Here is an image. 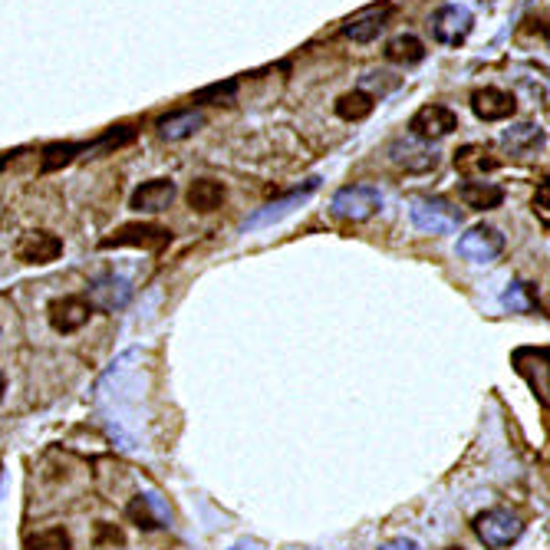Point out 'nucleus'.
<instances>
[{
  "label": "nucleus",
  "mask_w": 550,
  "mask_h": 550,
  "mask_svg": "<svg viewBox=\"0 0 550 550\" xmlns=\"http://www.w3.org/2000/svg\"><path fill=\"white\" fill-rule=\"evenodd\" d=\"M228 99V96H234V83H224V86H211V89H205V93H198L195 99L198 103H205V99Z\"/></svg>",
  "instance_id": "obj_29"
},
{
  "label": "nucleus",
  "mask_w": 550,
  "mask_h": 550,
  "mask_svg": "<svg viewBox=\"0 0 550 550\" xmlns=\"http://www.w3.org/2000/svg\"><path fill=\"white\" fill-rule=\"evenodd\" d=\"M471 109H475L478 119L501 122V119H511L514 112H518V103H514V96L504 93V89L485 86V89H475V93H471Z\"/></svg>",
  "instance_id": "obj_10"
},
{
  "label": "nucleus",
  "mask_w": 550,
  "mask_h": 550,
  "mask_svg": "<svg viewBox=\"0 0 550 550\" xmlns=\"http://www.w3.org/2000/svg\"><path fill=\"white\" fill-rule=\"evenodd\" d=\"M70 534L63 527H47V531H37L27 537V550H70Z\"/></svg>",
  "instance_id": "obj_23"
},
{
  "label": "nucleus",
  "mask_w": 550,
  "mask_h": 550,
  "mask_svg": "<svg viewBox=\"0 0 550 550\" xmlns=\"http://www.w3.org/2000/svg\"><path fill=\"white\" fill-rule=\"evenodd\" d=\"M129 518L136 521L139 527H145V531H155V527L165 524V511L152 495H139V498H132V504H129Z\"/></svg>",
  "instance_id": "obj_21"
},
{
  "label": "nucleus",
  "mask_w": 550,
  "mask_h": 550,
  "mask_svg": "<svg viewBox=\"0 0 550 550\" xmlns=\"http://www.w3.org/2000/svg\"><path fill=\"white\" fill-rule=\"evenodd\" d=\"M0 399H4V376H0Z\"/></svg>",
  "instance_id": "obj_31"
},
{
  "label": "nucleus",
  "mask_w": 550,
  "mask_h": 550,
  "mask_svg": "<svg viewBox=\"0 0 550 550\" xmlns=\"http://www.w3.org/2000/svg\"><path fill=\"white\" fill-rule=\"evenodd\" d=\"M458 198H462V205L471 211H491V208H501L504 192L495 182H465L458 185Z\"/></svg>",
  "instance_id": "obj_13"
},
{
  "label": "nucleus",
  "mask_w": 550,
  "mask_h": 550,
  "mask_svg": "<svg viewBox=\"0 0 550 550\" xmlns=\"http://www.w3.org/2000/svg\"><path fill=\"white\" fill-rule=\"evenodd\" d=\"M17 261L24 264H50L63 254V241L56 238L53 231H27L24 238L17 241Z\"/></svg>",
  "instance_id": "obj_9"
},
{
  "label": "nucleus",
  "mask_w": 550,
  "mask_h": 550,
  "mask_svg": "<svg viewBox=\"0 0 550 550\" xmlns=\"http://www.w3.org/2000/svg\"><path fill=\"white\" fill-rule=\"evenodd\" d=\"M392 14L389 7H373V10H366V14H359L356 20H350L346 24V37L356 40V43H369V40H376L379 33L386 30V17Z\"/></svg>",
  "instance_id": "obj_14"
},
{
  "label": "nucleus",
  "mask_w": 550,
  "mask_h": 550,
  "mask_svg": "<svg viewBox=\"0 0 550 550\" xmlns=\"http://www.w3.org/2000/svg\"><path fill=\"white\" fill-rule=\"evenodd\" d=\"M448 550H462V547H448Z\"/></svg>",
  "instance_id": "obj_34"
},
{
  "label": "nucleus",
  "mask_w": 550,
  "mask_h": 550,
  "mask_svg": "<svg viewBox=\"0 0 550 550\" xmlns=\"http://www.w3.org/2000/svg\"><path fill=\"white\" fill-rule=\"evenodd\" d=\"M455 165L462 168L465 175H471V172H485V168H495L498 162L488 159V152L478 149V145H465L462 152H455Z\"/></svg>",
  "instance_id": "obj_25"
},
{
  "label": "nucleus",
  "mask_w": 550,
  "mask_h": 550,
  "mask_svg": "<svg viewBox=\"0 0 550 550\" xmlns=\"http://www.w3.org/2000/svg\"><path fill=\"white\" fill-rule=\"evenodd\" d=\"M287 550H310V547H287Z\"/></svg>",
  "instance_id": "obj_32"
},
{
  "label": "nucleus",
  "mask_w": 550,
  "mask_h": 550,
  "mask_svg": "<svg viewBox=\"0 0 550 550\" xmlns=\"http://www.w3.org/2000/svg\"><path fill=\"white\" fill-rule=\"evenodd\" d=\"M221 201H224V185L215 182V178H198V182H192V188H188V205L201 211V215L221 208Z\"/></svg>",
  "instance_id": "obj_17"
},
{
  "label": "nucleus",
  "mask_w": 550,
  "mask_h": 550,
  "mask_svg": "<svg viewBox=\"0 0 550 550\" xmlns=\"http://www.w3.org/2000/svg\"><path fill=\"white\" fill-rule=\"evenodd\" d=\"M373 96L363 93V89H353V93H346L336 99V116L346 119V122H363L366 116H373Z\"/></svg>",
  "instance_id": "obj_19"
},
{
  "label": "nucleus",
  "mask_w": 550,
  "mask_h": 550,
  "mask_svg": "<svg viewBox=\"0 0 550 550\" xmlns=\"http://www.w3.org/2000/svg\"><path fill=\"white\" fill-rule=\"evenodd\" d=\"M201 126H205V116H201V112H172V116L159 119V132L168 142H182L188 136H195Z\"/></svg>",
  "instance_id": "obj_15"
},
{
  "label": "nucleus",
  "mask_w": 550,
  "mask_h": 550,
  "mask_svg": "<svg viewBox=\"0 0 550 550\" xmlns=\"http://www.w3.org/2000/svg\"><path fill=\"white\" fill-rule=\"evenodd\" d=\"M132 297V290L129 284L122 277H99L96 284H93V300L99 303L103 310H119V307H126Z\"/></svg>",
  "instance_id": "obj_16"
},
{
  "label": "nucleus",
  "mask_w": 550,
  "mask_h": 550,
  "mask_svg": "<svg viewBox=\"0 0 550 550\" xmlns=\"http://www.w3.org/2000/svg\"><path fill=\"white\" fill-rule=\"evenodd\" d=\"M136 139V132H132L129 126H116V129H109L103 139H99L96 145H86V152H106V149H119V145H126Z\"/></svg>",
  "instance_id": "obj_26"
},
{
  "label": "nucleus",
  "mask_w": 550,
  "mask_h": 550,
  "mask_svg": "<svg viewBox=\"0 0 550 550\" xmlns=\"http://www.w3.org/2000/svg\"><path fill=\"white\" fill-rule=\"evenodd\" d=\"M392 159H396L399 165L412 168V172H425V168L439 165V155L429 152V149H419V145H412V142H396V145H392Z\"/></svg>",
  "instance_id": "obj_20"
},
{
  "label": "nucleus",
  "mask_w": 550,
  "mask_h": 550,
  "mask_svg": "<svg viewBox=\"0 0 550 550\" xmlns=\"http://www.w3.org/2000/svg\"><path fill=\"white\" fill-rule=\"evenodd\" d=\"M471 27H475V17H471L468 7H458V4H448L432 17L435 40L445 43V47H458V43H465Z\"/></svg>",
  "instance_id": "obj_7"
},
{
  "label": "nucleus",
  "mask_w": 550,
  "mask_h": 550,
  "mask_svg": "<svg viewBox=\"0 0 550 550\" xmlns=\"http://www.w3.org/2000/svg\"><path fill=\"white\" fill-rule=\"evenodd\" d=\"M4 162H7V155H4V159H0V165H4Z\"/></svg>",
  "instance_id": "obj_33"
},
{
  "label": "nucleus",
  "mask_w": 550,
  "mask_h": 550,
  "mask_svg": "<svg viewBox=\"0 0 550 550\" xmlns=\"http://www.w3.org/2000/svg\"><path fill=\"white\" fill-rule=\"evenodd\" d=\"M501 145L511 155H518V159H527V155L537 152L544 145V129L534 126V122H521V126H511L508 132H504Z\"/></svg>",
  "instance_id": "obj_12"
},
{
  "label": "nucleus",
  "mask_w": 550,
  "mask_h": 550,
  "mask_svg": "<svg viewBox=\"0 0 550 550\" xmlns=\"http://www.w3.org/2000/svg\"><path fill=\"white\" fill-rule=\"evenodd\" d=\"M412 136L422 139V142H432V139H445L452 136V132L458 129V116L448 106H422L419 112L412 116L409 122Z\"/></svg>",
  "instance_id": "obj_5"
},
{
  "label": "nucleus",
  "mask_w": 550,
  "mask_h": 550,
  "mask_svg": "<svg viewBox=\"0 0 550 550\" xmlns=\"http://www.w3.org/2000/svg\"><path fill=\"white\" fill-rule=\"evenodd\" d=\"M383 208V195L373 185H350L333 195V215L346 221H369Z\"/></svg>",
  "instance_id": "obj_2"
},
{
  "label": "nucleus",
  "mask_w": 550,
  "mask_h": 550,
  "mask_svg": "<svg viewBox=\"0 0 550 550\" xmlns=\"http://www.w3.org/2000/svg\"><path fill=\"white\" fill-rule=\"evenodd\" d=\"M501 300H504V307H508V310H518V313L531 310V297H527L524 284H511V290H504Z\"/></svg>",
  "instance_id": "obj_27"
},
{
  "label": "nucleus",
  "mask_w": 550,
  "mask_h": 550,
  "mask_svg": "<svg viewBox=\"0 0 550 550\" xmlns=\"http://www.w3.org/2000/svg\"><path fill=\"white\" fill-rule=\"evenodd\" d=\"M412 224L425 234H452L462 224V215L458 208H452L442 198H415L412 201Z\"/></svg>",
  "instance_id": "obj_1"
},
{
  "label": "nucleus",
  "mask_w": 550,
  "mask_h": 550,
  "mask_svg": "<svg viewBox=\"0 0 550 550\" xmlns=\"http://www.w3.org/2000/svg\"><path fill=\"white\" fill-rule=\"evenodd\" d=\"M475 531H478V537L488 547H508V544H514L521 537L524 524L514 518L511 511H485L475 521Z\"/></svg>",
  "instance_id": "obj_6"
},
{
  "label": "nucleus",
  "mask_w": 550,
  "mask_h": 550,
  "mask_svg": "<svg viewBox=\"0 0 550 550\" xmlns=\"http://www.w3.org/2000/svg\"><path fill=\"white\" fill-rule=\"evenodd\" d=\"M379 550H419V544L409 541V537H392V541H386Z\"/></svg>",
  "instance_id": "obj_30"
},
{
  "label": "nucleus",
  "mask_w": 550,
  "mask_h": 550,
  "mask_svg": "<svg viewBox=\"0 0 550 550\" xmlns=\"http://www.w3.org/2000/svg\"><path fill=\"white\" fill-rule=\"evenodd\" d=\"M168 228H159V224H122V228L112 234V238L103 241V251L109 248H145V251H159L168 244Z\"/></svg>",
  "instance_id": "obj_4"
},
{
  "label": "nucleus",
  "mask_w": 550,
  "mask_h": 550,
  "mask_svg": "<svg viewBox=\"0 0 550 550\" xmlns=\"http://www.w3.org/2000/svg\"><path fill=\"white\" fill-rule=\"evenodd\" d=\"M504 251V234L498 228H488V224H478V228L465 231L458 238V254L471 264H488Z\"/></svg>",
  "instance_id": "obj_3"
},
{
  "label": "nucleus",
  "mask_w": 550,
  "mask_h": 550,
  "mask_svg": "<svg viewBox=\"0 0 550 550\" xmlns=\"http://www.w3.org/2000/svg\"><path fill=\"white\" fill-rule=\"evenodd\" d=\"M547 195H550V188H547V182H541V188H537V198H534V211L541 215L544 224H550V201H547Z\"/></svg>",
  "instance_id": "obj_28"
},
{
  "label": "nucleus",
  "mask_w": 550,
  "mask_h": 550,
  "mask_svg": "<svg viewBox=\"0 0 550 550\" xmlns=\"http://www.w3.org/2000/svg\"><path fill=\"white\" fill-rule=\"evenodd\" d=\"M320 182L317 178H313V182L303 188V192H294V195H287V198H280V201H274V205H267V208H261L257 211L254 218H248V224H244V228H261V224H271V221H277V218H284L290 208L294 205H300V201H307V195L313 192V188H317Z\"/></svg>",
  "instance_id": "obj_18"
},
{
  "label": "nucleus",
  "mask_w": 550,
  "mask_h": 550,
  "mask_svg": "<svg viewBox=\"0 0 550 550\" xmlns=\"http://www.w3.org/2000/svg\"><path fill=\"white\" fill-rule=\"evenodd\" d=\"M86 152V145H76V142H56V145H47L43 149V172H53V168H60L66 162H73V155Z\"/></svg>",
  "instance_id": "obj_24"
},
{
  "label": "nucleus",
  "mask_w": 550,
  "mask_h": 550,
  "mask_svg": "<svg viewBox=\"0 0 550 550\" xmlns=\"http://www.w3.org/2000/svg\"><path fill=\"white\" fill-rule=\"evenodd\" d=\"M425 56V43L412 33H399L386 43V60L392 63H419Z\"/></svg>",
  "instance_id": "obj_22"
},
{
  "label": "nucleus",
  "mask_w": 550,
  "mask_h": 550,
  "mask_svg": "<svg viewBox=\"0 0 550 550\" xmlns=\"http://www.w3.org/2000/svg\"><path fill=\"white\" fill-rule=\"evenodd\" d=\"M172 201H175V182H168V178H152V182H145L132 192V208L149 211V215L165 211Z\"/></svg>",
  "instance_id": "obj_11"
},
{
  "label": "nucleus",
  "mask_w": 550,
  "mask_h": 550,
  "mask_svg": "<svg viewBox=\"0 0 550 550\" xmlns=\"http://www.w3.org/2000/svg\"><path fill=\"white\" fill-rule=\"evenodd\" d=\"M47 317L56 333H76L86 327L89 317H93V303L86 297H60L50 303Z\"/></svg>",
  "instance_id": "obj_8"
}]
</instances>
